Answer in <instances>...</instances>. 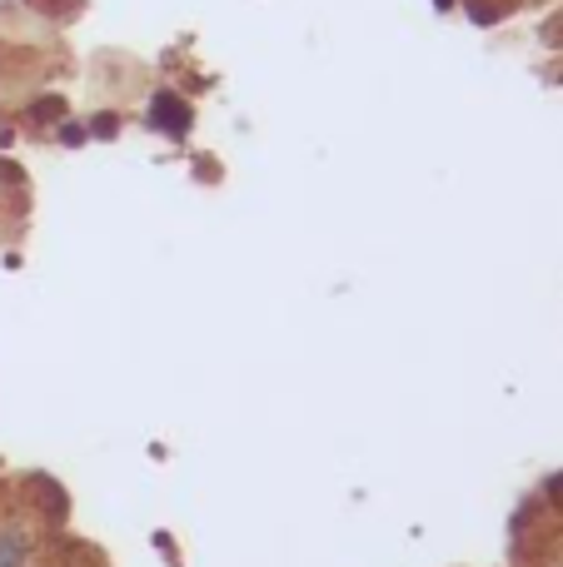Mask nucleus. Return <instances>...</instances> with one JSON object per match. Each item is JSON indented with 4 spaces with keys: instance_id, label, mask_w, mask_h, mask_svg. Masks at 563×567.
<instances>
[{
    "instance_id": "f257e3e1",
    "label": "nucleus",
    "mask_w": 563,
    "mask_h": 567,
    "mask_svg": "<svg viewBox=\"0 0 563 567\" xmlns=\"http://www.w3.org/2000/svg\"><path fill=\"white\" fill-rule=\"evenodd\" d=\"M190 105L180 95H155L150 100V125L155 130H165V135H175V140H185L190 135Z\"/></svg>"
},
{
    "instance_id": "f03ea898",
    "label": "nucleus",
    "mask_w": 563,
    "mask_h": 567,
    "mask_svg": "<svg viewBox=\"0 0 563 567\" xmlns=\"http://www.w3.org/2000/svg\"><path fill=\"white\" fill-rule=\"evenodd\" d=\"M0 567H25V543H20V533H0Z\"/></svg>"
}]
</instances>
